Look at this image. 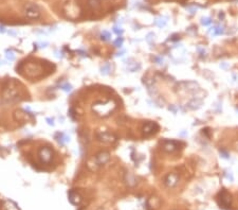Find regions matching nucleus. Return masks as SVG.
I'll return each mask as SVG.
<instances>
[{"instance_id": "obj_1", "label": "nucleus", "mask_w": 238, "mask_h": 210, "mask_svg": "<svg viewBox=\"0 0 238 210\" xmlns=\"http://www.w3.org/2000/svg\"><path fill=\"white\" fill-rule=\"evenodd\" d=\"M217 201H218V204L221 208L223 209H230L232 206V195L231 193H229L228 191L226 189H222L219 192V194L217 196Z\"/></svg>"}, {"instance_id": "obj_2", "label": "nucleus", "mask_w": 238, "mask_h": 210, "mask_svg": "<svg viewBox=\"0 0 238 210\" xmlns=\"http://www.w3.org/2000/svg\"><path fill=\"white\" fill-rule=\"evenodd\" d=\"M25 14L31 19H37L40 17V9L35 3H28L25 7Z\"/></svg>"}, {"instance_id": "obj_3", "label": "nucleus", "mask_w": 238, "mask_h": 210, "mask_svg": "<svg viewBox=\"0 0 238 210\" xmlns=\"http://www.w3.org/2000/svg\"><path fill=\"white\" fill-rule=\"evenodd\" d=\"M38 157L40 159L41 163H45V165H48V163L51 162L53 157V152L50 148L48 147H42L38 152Z\"/></svg>"}, {"instance_id": "obj_4", "label": "nucleus", "mask_w": 238, "mask_h": 210, "mask_svg": "<svg viewBox=\"0 0 238 210\" xmlns=\"http://www.w3.org/2000/svg\"><path fill=\"white\" fill-rule=\"evenodd\" d=\"M158 130H159V126H158V124L156 122H151V121L146 122L145 124L143 125V128H142L144 136H146V137L154 135L155 133H157Z\"/></svg>"}, {"instance_id": "obj_5", "label": "nucleus", "mask_w": 238, "mask_h": 210, "mask_svg": "<svg viewBox=\"0 0 238 210\" xmlns=\"http://www.w3.org/2000/svg\"><path fill=\"white\" fill-rule=\"evenodd\" d=\"M94 159H95V162L98 166H103L109 161V159H110V155H109L108 152L101 151V152H98V154L95 155Z\"/></svg>"}, {"instance_id": "obj_6", "label": "nucleus", "mask_w": 238, "mask_h": 210, "mask_svg": "<svg viewBox=\"0 0 238 210\" xmlns=\"http://www.w3.org/2000/svg\"><path fill=\"white\" fill-rule=\"evenodd\" d=\"M179 182V176L176 173H169L165 176L164 178V184L169 188L175 187Z\"/></svg>"}, {"instance_id": "obj_7", "label": "nucleus", "mask_w": 238, "mask_h": 210, "mask_svg": "<svg viewBox=\"0 0 238 210\" xmlns=\"http://www.w3.org/2000/svg\"><path fill=\"white\" fill-rule=\"evenodd\" d=\"M178 148L179 143L177 141H174V140H164L163 141V150L168 153L175 152L176 150H178Z\"/></svg>"}, {"instance_id": "obj_8", "label": "nucleus", "mask_w": 238, "mask_h": 210, "mask_svg": "<svg viewBox=\"0 0 238 210\" xmlns=\"http://www.w3.org/2000/svg\"><path fill=\"white\" fill-rule=\"evenodd\" d=\"M98 140L100 142H103V143H112V142L116 141V137L108 132H105V133L98 134Z\"/></svg>"}, {"instance_id": "obj_9", "label": "nucleus", "mask_w": 238, "mask_h": 210, "mask_svg": "<svg viewBox=\"0 0 238 210\" xmlns=\"http://www.w3.org/2000/svg\"><path fill=\"white\" fill-rule=\"evenodd\" d=\"M68 196H69V201L71 202V204H73V205H75V206L79 205V204L82 203V201H83L82 196L79 195V193H77V191H75V190L69 191Z\"/></svg>"}, {"instance_id": "obj_10", "label": "nucleus", "mask_w": 238, "mask_h": 210, "mask_svg": "<svg viewBox=\"0 0 238 210\" xmlns=\"http://www.w3.org/2000/svg\"><path fill=\"white\" fill-rule=\"evenodd\" d=\"M3 209L4 210H19L18 206L16 205L13 201H7L4 202V205H3Z\"/></svg>"}, {"instance_id": "obj_11", "label": "nucleus", "mask_w": 238, "mask_h": 210, "mask_svg": "<svg viewBox=\"0 0 238 210\" xmlns=\"http://www.w3.org/2000/svg\"><path fill=\"white\" fill-rule=\"evenodd\" d=\"M57 135L60 136V137H57L55 135V139L57 140V142L58 143H60V144H64V143H66V142H68V141H70V138L69 137H67L65 134H63V133H57Z\"/></svg>"}, {"instance_id": "obj_12", "label": "nucleus", "mask_w": 238, "mask_h": 210, "mask_svg": "<svg viewBox=\"0 0 238 210\" xmlns=\"http://www.w3.org/2000/svg\"><path fill=\"white\" fill-rule=\"evenodd\" d=\"M60 88L64 91H66V92H69V91L72 90V85L69 84L68 82H65V83H61L60 84Z\"/></svg>"}, {"instance_id": "obj_13", "label": "nucleus", "mask_w": 238, "mask_h": 210, "mask_svg": "<svg viewBox=\"0 0 238 210\" xmlns=\"http://www.w3.org/2000/svg\"><path fill=\"white\" fill-rule=\"evenodd\" d=\"M111 37V34L109 33L108 31H103L101 33V39L102 40H105V42H107V40H109Z\"/></svg>"}, {"instance_id": "obj_14", "label": "nucleus", "mask_w": 238, "mask_h": 210, "mask_svg": "<svg viewBox=\"0 0 238 210\" xmlns=\"http://www.w3.org/2000/svg\"><path fill=\"white\" fill-rule=\"evenodd\" d=\"M126 180H128V182H126L129 186H135L136 184H137V179H136L135 176H132L130 173H128V179H126Z\"/></svg>"}, {"instance_id": "obj_15", "label": "nucleus", "mask_w": 238, "mask_h": 210, "mask_svg": "<svg viewBox=\"0 0 238 210\" xmlns=\"http://www.w3.org/2000/svg\"><path fill=\"white\" fill-rule=\"evenodd\" d=\"M110 70H111L110 65H109V64H105V65H104V66L101 68V72H102L103 74H108Z\"/></svg>"}, {"instance_id": "obj_16", "label": "nucleus", "mask_w": 238, "mask_h": 210, "mask_svg": "<svg viewBox=\"0 0 238 210\" xmlns=\"http://www.w3.org/2000/svg\"><path fill=\"white\" fill-rule=\"evenodd\" d=\"M156 23L159 27H164L165 25H166V20H164V18L160 17V18H158V19L156 20Z\"/></svg>"}, {"instance_id": "obj_17", "label": "nucleus", "mask_w": 238, "mask_h": 210, "mask_svg": "<svg viewBox=\"0 0 238 210\" xmlns=\"http://www.w3.org/2000/svg\"><path fill=\"white\" fill-rule=\"evenodd\" d=\"M123 42H124V39H123L122 37H119V38H117L116 42H114V46L117 47V48H121L122 45H123Z\"/></svg>"}, {"instance_id": "obj_18", "label": "nucleus", "mask_w": 238, "mask_h": 210, "mask_svg": "<svg viewBox=\"0 0 238 210\" xmlns=\"http://www.w3.org/2000/svg\"><path fill=\"white\" fill-rule=\"evenodd\" d=\"M7 58L10 61H14L15 60V54L12 52V51H7Z\"/></svg>"}, {"instance_id": "obj_19", "label": "nucleus", "mask_w": 238, "mask_h": 210, "mask_svg": "<svg viewBox=\"0 0 238 210\" xmlns=\"http://www.w3.org/2000/svg\"><path fill=\"white\" fill-rule=\"evenodd\" d=\"M113 32L116 34H117V35H121L123 33V30H121L120 28H117V27H114V28H113Z\"/></svg>"}, {"instance_id": "obj_20", "label": "nucleus", "mask_w": 238, "mask_h": 210, "mask_svg": "<svg viewBox=\"0 0 238 210\" xmlns=\"http://www.w3.org/2000/svg\"><path fill=\"white\" fill-rule=\"evenodd\" d=\"M202 23H203V25H204V26L210 25V23H211L210 18H203V19H202Z\"/></svg>"}, {"instance_id": "obj_21", "label": "nucleus", "mask_w": 238, "mask_h": 210, "mask_svg": "<svg viewBox=\"0 0 238 210\" xmlns=\"http://www.w3.org/2000/svg\"><path fill=\"white\" fill-rule=\"evenodd\" d=\"M156 61L158 64H162L163 63V58H156Z\"/></svg>"}, {"instance_id": "obj_22", "label": "nucleus", "mask_w": 238, "mask_h": 210, "mask_svg": "<svg viewBox=\"0 0 238 210\" xmlns=\"http://www.w3.org/2000/svg\"><path fill=\"white\" fill-rule=\"evenodd\" d=\"M47 121H48V123H49L50 125H54V122H53V119H50V118H48Z\"/></svg>"}]
</instances>
